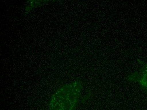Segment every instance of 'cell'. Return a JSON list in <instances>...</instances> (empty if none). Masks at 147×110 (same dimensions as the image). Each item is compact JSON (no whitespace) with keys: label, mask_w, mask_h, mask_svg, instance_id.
<instances>
[{"label":"cell","mask_w":147,"mask_h":110,"mask_svg":"<svg viewBox=\"0 0 147 110\" xmlns=\"http://www.w3.org/2000/svg\"><path fill=\"white\" fill-rule=\"evenodd\" d=\"M137 78L140 84L147 91V65L137 75Z\"/></svg>","instance_id":"3957f363"},{"label":"cell","mask_w":147,"mask_h":110,"mask_svg":"<svg viewBox=\"0 0 147 110\" xmlns=\"http://www.w3.org/2000/svg\"><path fill=\"white\" fill-rule=\"evenodd\" d=\"M72 85H67L55 91L50 99L49 109L67 110L72 108L73 103L76 102L77 99L73 96H77L79 92L77 90L73 92Z\"/></svg>","instance_id":"6da1fadb"},{"label":"cell","mask_w":147,"mask_h":110,"mask_svg":"<svg viewBox=\"0 0 147 110\" xmlns=\"http://www.w3.org/2000/svg\"><path fill=\"white\" fill-rule=\"evenodd\" d=\"M52 1L53 0H25L24 11L25 13H29L36 8Z\"/></svg>","instance_id":"7a4b0ae2"}]
</instances>
